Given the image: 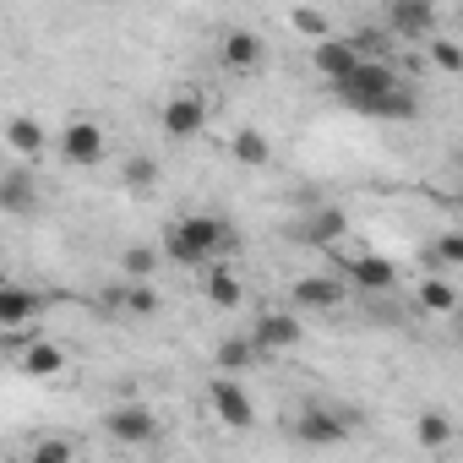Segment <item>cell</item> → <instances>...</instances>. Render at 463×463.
<instances>
[{
	"mask_svg": "<svg viewBox=\"0 0 463 463\" xmlns=\"http://www.w3.org/2000/svg\"><path fill=\"white\" fill-rule=\"evenodd\" d=\"M39 311H44V300H39L33 289H17V284L0 289V333H23Z\"/></svg>",
	"mask_w": 463,
	"mask_h": 463,
	"instance_id": "obj_14",
	"label": "cell"
},
{
	"mask_svg": "<svg viewBox=\"0 0 463 463\" xmlns=\"http://www.w3.org/2000/svg\"><path fill=\"white\" fill-rule=\"evenodd\" d=\"M126 185H131V191H153V185H158V158H147V153L126 158Z\"/></svg>",
	"mask_w": 463,
	"mask_h": 463,
	"instance_id": "obj_26",
	"label": "cell"
},
{
	"mask_svg": "<svg viewBox=\"0 0 463 463\" xmlns=\"http://www.w3.org/2000/svg\"><path fill=\"white\" fill-rule=\"evenodd\" d=\"M458 349H463V322H458Z\"/></svg>",
	"mask_w": 463,
	"mask_h": 463,
	"instance_id": "obj_31",
	"label": "cell"
},
{
	"mask_svg": "<svg viewBox=\"0 0 463 463\" xmlns=\"http://www.w3.org/2000/svg\"><path fill=\"white\" fill-rule=\"evenodd\" d=\"M295 436L306 441V447H338L344 436H349V420H338V414H327V409H300V420H295Z\"/></svg>",
	"mask_w": 463,
	"mask_h": 463,
	"instance_id": "obj_13",
	"label": "cell"
},
{
	"mask_svg": "<svg viewBox=\"0 0 463 463\" xmlns=\"http://www.w3.org/2000/svg\"><path fill=\"white\" fill-rule=\"evenodd\" d=\"M104 147H109V137H104V126H99L93 115H71V120H66V131H61V158H66L71 169L104 164Z\"/></svg>",
	"mask_w": 463,
	"mask_h": 463,
	"instance_id": "obj_3",
	"label": "cell"
},
{
	"mask_svg": "<svg viewBox=\"0 0 463 463\" xmlns=\"http://www.w3.org/2000/svg\"><path fill=\"white\" fill-rule=\"evenodd\" d=\"M202 295H207V306H218V311H235V306H241V279L229 273V268H218V262H213V273H207Z\"/></svg>",
	"mask_w": 463,
	"mask_h": 463,
	"instance_id": "obj_19",
	"label": "cell"
},
{
	"mask_svg": "<svg viewBox=\"0 0 463 463\" xmlns=\"http://www.w3.org/2000/svg\"><path fill=\"white\" fill-rule=\"evenodd\" d=\"M104 430H109L115 441H126V447H147V441L158 436V414H153L147 403H115V409L104 414Z\"/></svg>",
	"mask_w": 463,
	"mask_h": 463,
	"instance_id": "obj_7",
	"label": "cell"
},
{
	"mask_svg": "<svg viewBox=\"0 0 463 463\" xmlns=\"http://www.w3.org/2000/svg\"><path fill=\"white\" fill-rule=\"evenodd\" d=\"M300 235H306V246H344V235H349V218L338 213V207H317L311 218H306V229H300Z\"/></svg>",
	"mask_w": 463,
	"mask_h": 463,
	"instance_id": "obj_15",
	"label": "cell"
},
{
	"mask_svg": "<svg viewBox=\"0 0 463 463\" xmlns=\"http://www.w3.org/2000/svg\"><path fill=\"white\" fill-rule=\"evenodd\" d=\"M207 403H213V414H218L229 430H251V420H257V403H251V392L235 382V371H218V376H213Z\"/></svg>",
	"mask_w": 463,
	"mask_h": 463,
	"instance_id": "obj_4",
	"label": "cell"
},
{
	"mask_svg": "<svg viewBox=\"0 0 463 463\" xmlns=\"http://www.w3.org/2000/svg\"><path fill=\"white\" fill-rule=\"evenodd\" d=\"M6 142H12V153H17V158H39V153H44V126H39L33 115H12Z\"/></svg>",
	"mask_w": 463,
	"mask_h": 463,
	"instance_id": "obj_17",
	"label": "cell"
},
{
	"mask_svg": "<svg viewBox=\"0 0 463 463\" xmlns=\"http://www.w3.org/2000/svg\"><path fill=\"white\" fill-rule=\"evenodd\" d=\"M430 61H436L441 71H463V50H458L452 39H441V33L430 39Z\"/></svg>",
	"mask_w": 463,
	"mask_h": 463,
	"instance_id": "obj_29",
	"label": "cell"
},
{
	"mask_svg": "<svg viewBox=\"0 0 463 463\" xmlns=\"http://www.w3.org/2000/svg\"><path fill=\"white\" fill-rule=\"evenodd\" d=\"M218 66H223V71H235V77H257V71L268 66V44H262V33H251V28H229V33L218 39Z\"/></svg>",
	"mask_w": 463,
	"mask_h": 463,
	"instance_id": "obj_5",
	"label": "cell"
},
{
	"mask_svg": "<svg viewBox=\"0 0 463 463\" xmlns=\"http://www.w3.org/2000/svg\"><path fill=\"white\" fill-rule=\"evenodd\" d=\"M23 371H28V376H61V371H66V349L50 344V338H39V344L23 349Z\"/></svg>",
	"mask_w": 463,
	"mask_h": 463,
	"instance_id": "obj_18",
	"label": "cell"
},
{
	"mask_svg": "<svg viewBox=\"0 0 463 463\" xmlns=\"http://www.w3.org/2000/svg\"><path fill=\"white\" fill-rule=\"evenodd\" d=\"M71 458H77L71 441H39L33 447V463H71Z\"/></svg>",
	"mask_w": 463,
	"mask_h": 463,
	"instance_id": "obj_30",
	"label": "cell"
},
{
	"mask_svg": "<svg viewBox=\"0 0 463 463\" xmlns=\"http://www.w3.org/2000/svg\"><path fill=\"white\" fill-rule=\"evenodd\" d=\"M414 441H420V447H430V452H436V447H447V441H452V420H447L441 409H425V414L414 420Z\"/></svg>",
	"mask_w": 463,
	"mask_h": 463,
	"instance_id": "obj_21",
	"label": "cell"
},
{
	"mask_svg": "<svg viewBox=\"0 0 463 463\" xmlns=\"http://www.w3.org/2000/svg\"><path fill=\"white\" fill-rule=\"evenodd\" d=\"M344 300H349V279H344V273H338V279H333V273H311V279L295 284V306H300V311H338Z\"/></svg>",
	"mask_w": 463,
	"mask_h": 463,
	"instance_id": "obj_9",
	"label": "cell"
},
{
	"mask_svg": "<svg viewBox=\"0 0 463 463\" xmlns=\"http://www.w3.org/2000/svg\"><path fill=\"white\" fill-rule=\"evenodd\" d=\"M0 202H6V213H28V207H33V180H28V169H6V175H0Z\"/></svg>",
	"mask_w": 463,
	"mask_h": 463,
	"instance_id": "obj_20",
	"label": "cell"
},
{
	"mask_svg": "<svg viewBox=\"0 0 463 463\" xmlns=\"http://www.w3.org/2000/svg\"><path fill=\"white\" fill-rule=\"evenodd\" d=\"M425 257L436 268H463V229H441V235L425 246Z\"/></svg>",
	"mask_w": 463,
	"mask_h": 463,
	"instance_id": "obj_22",
	"label": "cell"
},
{
	"mask_svg": "<svg viewBox=\"0 0 463 463\" xmlns=\"http://www.w3.org/2000/svg\"><path fill=\"white\" fill-rule=\"evenodd\" d=\"M289 23H295V33H300V39H311V44L333 39V23H327L317 6H295V12H289Z\"/></svg>",
	"mask_w": 463,
	"mask_h": 463,
	"instance_id": "obj_24",
	"label": "cell"
},
{
	"mask_svg": "<svg viewBox=\"0 0 463 463\" xmlns=\"http://www.w3.org/2000/svg\"><path fill=\"white\" fill-rule=\"evenodd\" d=\"M398 82H403V77H398L387 61H360L349 77L333 82V93H338V104H349L354 115H376V104H382Z\"/></svg>",
	"mask_w": 463,
	"mask_h": 463,
	"instance_id": "obj_2",
	"label": "cell"
},
{
	"mask_svg": "<svg viewBox=\"0 0 463 463\" xmlns=\"http://www.w3.org/2000/svg\"><path fill=\"white\" fill-rule=\"evenodd\" d=\"M229 158H235V164H246V169H262V164L273 158V142H268V131H262V126H241L235 137H229Z\"/></svg>",
	"mask_w": 463,
	"mask_h": 463,
	"instance_id": "obj_16",
	"label": "cell"
},
{
	"mask_svg": "<svg viewBox=\"0 0 463 463\" xmlns=\"http://www.w3.org/2000/svg\"><path fill=\"white\" fill-rule=\"evenodd\" d=\"M126 311H131V317H153V311H158V289H153L147 279H131V289H126Z\"/></svg>",
	"mask_w": 463,
	"mask_h": 463,
	"instance_id": "obj_28",
	"label": "cell"
},
{
	"mask_svg": "<svg viewBox=\"0 0 463 463\" xmlns=\"http://www.w3.org/2000/svg\"><path fill=\"white\" fill-rule=\"evenodd\" d=\"M153 268H158V251H147V246L120 251V273H126V279H153Z\"/></svg>",
	"mask_w": 463,
	"mask_h": 463,
	"instance_id": "obj_27",
	"label": "cell"
},
{
	"mask_svg": "<svg viewBox=\"0 0 463 463\" xmlns=\"http://www.w3.org/2000/svg\"><path fill=\"white\" fill-rule=\"evenodd\" d=\"M338 262H344V279H349V289L382 295V289H392V284H398V268H392L387 257H376V251H344Z\"/></svg>",
	"mask_w": 463,
	"mask_h": 463,
	"instance_id": "obj_6",
	"label": "cell"
},
{
	"mask_svg": "<svg viewBox=\"0 0 463 463\" xmlns=\"http://www.w3.org/2000/svg\"><path fill=\"white\" fill-rule=\"evenodd\" d=\"M164 251L180 262V268H196V262H218L223 251H235V229L218 213H180L169 229H164Z\"/></svg>",
	"mask_w": 463,
	"mask_h": 463,
	"instance_id": "obj_1",
	"label": "cell"
},
{
	"mask_svg": "<svg viewBox=\"0 0 463 463\" xmlns=\"http://www.w3.org/2000/svg\"><path fill=\"white\" fill-rule=\"evenodd\" d=\"M202 126H207V99H202V93H175V99L164 104V137L185 142V137H196Z\"/></svg>",
	"mask_w": 463,
	"mask_h": 463,
	"instance_id": "obj_10",
	"label": "cell"
},
{
	"mask_svg": "<svg viewBox=\"0 0 463 463\" xmlns=\"http://www.w3.org/2000/svg\"><path fill=\"white\" fill-rule=\"evenodd\" d=\"M257 354H262L257 338H229V344H218V371H246Z\"/></svg>",
	"mask_w": 463,
	"mask_h": 463,
	"instance_id": "obj_23",
	"label": "cell"
},
{
	"mask_svg": "<svg viewBox=\"0 0 463 463\" xmlns=\"http://www.w3.org/2000/svg\"><path fill=\"white\" fill-rule=\"evenodd\" d=\"M387 28L398 39H436V6L430 0H387Z\"/></svg>",
	"mask_w": 463,
	"mask_h": 463,
	"instance_id": "obj_8",
	"label": "cell"
},
{
	"mask_svg": "<svg viewBox=\"0 0 463 463\" xmlns=\"http://www.w3.org/2000/svg\"><path fill=\"white\" fill-rule=\"evenodd\" d=\"M420 306H425L430 317H447V311L458 306V289H452L447 279H425V284H420Z\"/></svg>",
	"mask_w": 463,
	"mask_h": 463,
	"instance_id": "obj_25",
	"label": "cell"
},
{
	"mask_svg": "<svg viewBox=\"0 0 463 463\" xmlns=\"http://www.w3.org/2000/svg\"><path fill=\"white\" fill-rule=\"evenodd\" d=\"M251 338L262 344V354H273V349H295V344L306 338V322H300L295 311H262L257 327H251Z\"/></svg>",
	"mask_w": 463,
	"mask_h": 463,
	"instance_id": "obj_11",
	"label": "cell"
},
{
	"mask_svg": "<svg viewBox=\"0 0 463 463\" xmlns=\"http://www.w3.org/2000/svg\"><path fill=\"white\" fill-rule=\"evenodd\" d=\"M360 61H365V55H360V44H354V39H338V33H333V39H322V44L311 50V66H317V71H322L327 82L349 77V71H354Z\"/></svg>",
	"mask_w": 463,
	"mask_h": 463,
	"instance_id": "obj_12",
	"label": "cell"
}]
</instances>
